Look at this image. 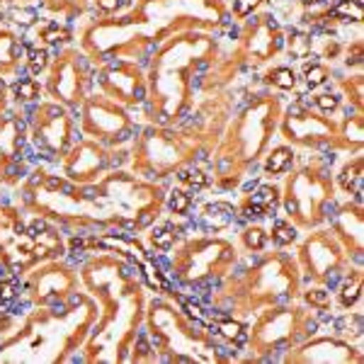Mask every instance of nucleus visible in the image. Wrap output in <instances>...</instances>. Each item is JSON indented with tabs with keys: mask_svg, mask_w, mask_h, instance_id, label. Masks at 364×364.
Here are the masks:
<instances>
[{
	"mask_svg": "<svg viewBox=\"0 0 364 364\" xmlns=\"http://www.w3.org/2000/svg\"><path fill=\"white\" fill-rule=\"evenodd\" d=\"M20 199L32 216L66 231H141L154 224L163 209L161 187L124 170L78 185L37 168L22 180Z\"/></svg>",
	"mask_w": 364,
	"mask_h": 364,
	"instance_id": "obj_1",
	"label": "nucleus"
},
{
	"mask_svg": "<svg viewBox=\"0 0 364 364\" xmlns=\"http://www.w3.org/2000/svg\"><path fill=\"white\" fill-rule=\"evenodd\" d=\"M226 8L221 0H136L117 20H95L80 34V51L92 63L146 61L166 39L190 29L221 25Z\"/></svg>",
	"mask_w": 364,
	"mask_h": 364,
	"instance_id": "obj_2",
	"label": "nucleus"
},
{
	"mask_svg": "<svg viewBox=\"0 0 364 364\" xmlns=\"http://www.w3.org/2000/svg\"><path fill=\"white\" fill-rule=\"evenodd\" d=\"M78 274L87 294L97 304V321L83 348V362L129 360L144 314L139 274H134L114 250L90 257Z\"/></svg>",
	"mask_w": 364,
	"mask_h": 364,
	"instance_id": "obj_3",
	"label": "nucleus"
},
{
	"mask_svg": "<svg viewBox=\"0 0 364 364\" xmlns=\"http://www.w3.org/2000/svg\"><path fill=\"white\" fill-rule=\"evenodd\" d=\"M214 54L216 42L202 29L175 34L151 54L146 105L154 124L173 127L190 112L197 80L204 75Z\"/></svg>",
	"mask_w": 364,
	"mask_h": 364,
	"instance_id": "obj_4",
	"label": "nucleus"
},
{
	"mask_svg": "<svg viewBox=\"0 0 364 364\" xmlns=\"http://www.w3.org/2000/svg\"><path fill=\"white\" fill-rule=\"evenodd\" d=\"M97 321V304L78 291L61 309L42 306L27 316L20 333L0 340V362H63L80 350Z\"/></svg>",
	"mask_w": 364,
	"mask_h": 364,
	"instance_id": "obj_5",
	"label": "nucleus"
},
{
	"mask_svg": "<svg viewBox=\"0 0 364 364\" xmlns=\"http://www.w3.org/2000/svg\"><path fill=\"white\" fill-rule=\"evenodd\" d=\"M66 250L56 224L34 216L25 221L15 207L0 204V265L10 274H25L42 262L58 260Z\"/></svg>",
	"mask_w": 364,
	"mask_h": 364,
	"instance_id": "obj_6",
	"label": "nucleus"
},
{
	"mask_svg": "<svg viewBox=\"0 0 364 364\" xmlns=\"http://www.w3.org/2000/svg\"><path fill=\"white\" fill-rule=\"evenodd\" d=\"M199 134L170 127H146L139 129L132 149V173L144 180L168 178L178 170L187 168L199 154Z\"/></svg>",
	"mask_w": 364,
	"mask_h": 364,
	"instance_id": "obj_7",
	"label": "nucleus"
},
{
	"mask_svg": "<svg viewBox=\"0 0 364 364\" xmlns=\"http://www.w3.org/2000/svg\"><path fill=\"white\" fill-rule=\"evenodd\" d=\"M279 102L274 97H262L255 105H250L238 122L231 124L228 139H224L219 154H216V168L219 178L226 185H236L240 178V170L248 168L250 163L257 161L262 149L267 146L269 134L274 132L277 122Z\"/></svg>",
	"mask_w": 364,
	"mask_h": 364,
	"instance_id": "obj_8",
	"label": "nucleus"
},
{
	"mask_svg": "<svg viewBox=\"0 0 364 364\" xmlns=\"http://www.w3.org/2000/svg\"><path fill=\"white\" fill-rule=\"evenodd\" d=\"M149 328L154 336L158 352L168 355V360L178 362H195L211 360L216 357V345L204 333V328H197L192 321L180 316L168 304L154 301L149 306Z\"/></svg>",
	"mask_w": 364,
	"mask_h": 364,
	"instance_id": "obj_9",
	"label": "nucleus"
},
{
	"mask_svg": "<svg viewBox=\"0 0 364 364\" xmlns=\"http://www.w3.org/2000/svg\"><path fill=\"white\" fill-rule=\"evenodd\" d=\"M78 127L85 139L105 144L109 149H122L129 141L136 139L139 124L132 117V109L117 105L102 92H90L85 102L80 105Z\"/></svg>",
	"mask_w": 364,
	"mask_h": 364,
	"instance_id": "obj_10",
	"label": "nucleus"
},
{
	"mask_svg": "<svg viewBox=\"0 0 364 364\" xmlns=\"http://www.w3.org/2000/svg\"><path fill=\"white\" fill-rule=\"evenodd\" d=\"M333 202V180L323 161L304 166L287 182V211L299 226H316Z\"/></svg>",
	"mask_w": 364,
	"mask_h": 364,
	"instance_id": "obj_11",
	"label": "nucleus"
},
{
	"mask_svg": "<svg viewBox=\"0 0 364 364\" xmlns=\"http://www.w3.org/2000/svg\"><path fill=\"white\" fill-rule=\"evenodd\" d=\"M75 134H78V119L68 107L54 102V100L37 102L29 112L27 136L37 149V154L46 161H61L70 146L78 141Z\"/></svg>",
	"mask_w": 364,
	"mask_h": 364,
	"instance_id": "obj_12",
	"label": "nucleus"
},
{
	"mask_svg": "<svg viewBox=\"0 0 364 364\" xmlns=\"http://www.w3.org/2000/svg\"><path fill=\"white\" fill-rule=\"evenodd\" d=\"M95 63L80 49H63L56 58H51L49 68L44 70V90L49 100L63 105L68 109H78L90 95L92 80H95Z\"/></svg>",
	"mask_w": 364,
	"mask_h": 364,
	"instance_id": "obj_13",
	"label": "nucleus"
},
{
	"mask_svg": "<svg viewBox=\"0 0 364 364\" xmlns=\"http://www.w3.org/2000/svg\"><path fill=\"white\" fill-rule=\"evenodd\" d=\"M233 262V248L219 238H195L182 243L173 257L175 277L187 284L219 277Z\"/></svg>",
	"mask_w": 364,
	"mask_h": 364,
	"instance_id": "obj_14",
	"label": "nucleus"
},
{
	"mask_svg": "<svg viewBox=\"0 0 364 364\" xmlns=\"http://www.w3.org/2000/svg\"><path fill=\"white\" fill-rule=\"evenodd\" d=\"M97 90L117 105L127 109H134L146 102L149 85H146V70L136 61H105L95 70Z\"/></svg>",
	"mask_w": 364,
	"mask_h": 364,
	"instance_id": "obj_15",
	"label": "nucleus"
},
{
	"mask_svg": "<svg viewBox=\"0 0 364 364\" xmlns=\"http://www.w3.org/2000/svg\"><path fill=\"white\" fill-rule=\"evenodd\" d=\"M122 151L117 154V149H109L105 144H97L92 139L78 136L73 146L68 149V154L61 158V173L63 178H68L70 182H78V185H87V182H95L102 175L112 173L114 166H119L124 158Z\"/></svg>",
	"mask_w": 364,
	"mask_h": 364,
	"instance_id": "obj_16",
	"label": "nucleus"
},
{
	"mask_svg": "<svg viewBox=\"0 0 364 364\" xmlns=\"http://www.w3.org/2000/svg\"><path fill=\"white\" fill-rule=\"evenodd\" d=\"M29 272L32 274L27 277L25 294L34 306H61L73 294H78L80 274L63 262L49 260Z\"/></svg>",
	"mask_w": 364,
	"mask_h": 364,
	"instance_id": "obj_17",
	"label": "nucleus"
},
{
	"mask_svg": "<svg viewBox=\"0 0 364 364\" xmlns=\"http://www.w3.org/2000/svg\"><path fill=\"white\" fill-rule=\"evenodd\" d=\"M27 122L20 114H0V182L20 185L25 180Z\"/></svg>",
	"mask_w": 364,
	"mask_h": 364,
	"instance_id": "obj_18",
	"label": "nucleus"
},
{
	"mask_svg": "<svg viewBox=\"0 0 364 364\" xmlns=\"http://www.w3.org/2000/svg\"><path fill=\"white\" fill-rule=\"evenodd\" d=\"M284 136L294 141L299 146H333L338 141V132L331 122L318 112H311L306 105L296 102L294 107H289V112L284 117V127H282Z\"/></svg>",
	"mask_w": 364,
	"mask_h": 364,
	"instance_id": "obj_19",
	"label": "nucleus"
},
{
	"mask_svg": "<svg viewBox=\"0 0 364 364\" xmlns=\"http://www.w3.org/2000/svg\"><path fill=\"white\" fill-rule=\"evenodd\" d=\"M301 252L309 274H314L316 279H328L333 272H338L340 262H343V252L328 233H316L314 238H309Z\"/></svg>",
	"mask_w": 364,
	"mask_h": 364,
	"instance_id": "obj_20",
	"label": "nucleus"
},
{
	"mask_svg": "<svg viewBox=\"0 0 364 364\" xmlns=\"http://www.w3.org/2000/svg\"><path fill=\"white\" fill-rule=\"evenodd\" d=\"M279 44H282V34H279V27L272 22L269 15H262L257 17L252 25L245 29L243 34V49L248 56H255L257 61H267L272 54L279 51Z\"/></svg>",
	"mask_w": 364,
	"mask_h": 364,
	"instance_id": "obj_21",
	"label": "nucleus"
},
{
	"mask_svg": "<svg viewBox=\"0 0 364 364\" xmlns=\"http://www.w3.org/2000/svg\"><path fill=\"white\" fill-rule=\"evenodd\" d=\"M294 314L282 311V314H272L267 321H262L255 331V343H260L262 352L269 348H277L282 343L294 340Z\"/></svg>",
	"mask_w": 364,
	"mask_h": 364,
	"instance_id": "obj_22",
	"label": "nucleus"
},
{
	"mask_svg": "<svg viewBox=\"0 0 364 364\" xmlns=\"http://www.w3.org/2000/svg\"><path fill=\"white\" fill-rule=\"evenodd\" d=\"M25 66V42L15 29L0 27V78H15Z\"/></svg>",
	"mask_w": 364,
	"mask_h": 364,
	"instance_id": "obj_23",
	"label": "nucleus"
},
{
	"mask_svg": "<svg viewBox=\"0 0 364 364\" xmlns=\"http://www.w3.org/2000/svg\"><path fill=\"white\" fill-rule=\"evenodd\" d=\"M279 202V190L274 185H260L255 190V195L245 199V204L240 207L245 216H267L269 211H274Z\"/></svg>",
	"mask_w": 364,
	"mask_h": 364,
	"instance_id": "obj_24",
	"label": "nucleus"
},
{
	"mask_svg": "<svg viewBox=\"0 0 364 364\" xmlns=\"http://www.w3.org/2000/svg\"><path fill=\"white\" fill-rule=\"evenodd\" d=\"M90 0H42L44 13L49 15V20L56 22H70L78 20L87 13Z\"/></svg>",
	"mask_w": 364,
	"mask_h": 364,
	"instance_id": "obj_25",
	"label": "nucleus"
},
{
	"mask_svg": "<svg viewBox=\"0 0 364 364\" xmlns=\"http://www.w3.org/2000/svg\"><path fill=\"white\" fill-rule=\"evenodd\" d=\"M70 29L63 25V22L56 20H37V27H34V39H39L42 46H58V44H68L70 42Z\"/></svg>",
	"mask_w": 364,
	"mask_h": 364,
	"instance_id": "obj_26",
	"label": "nucleus"
},
{
	"mask_svg": "<svg viewBox=\"0 0 364 364\" xmlns=\"http://www.w3.org/2000/svg\"><path fill=\"white\" fill-rule=\"evenodd\" d=\"M233 214H236L233 204L214 202V204H209V207L202 209V224L207 226L209 231H221V228H226L233 221Z\"/></svg>",
	"mask_w": 364,
	"mask_h": 364,
	"instance_id": "obj_27",
	"label": "nucleus"
},
{
	"mask_svg": "<svg viewBox=\"0 0 364 364\" xmlns=\"http://www.w3.org/2000/svg\"><path fill=\"white\" fill-rule=\"evenodd\" d=\"M44 87L37 80V75H25V78H17L13 85V97L17 105H34L42 100Z\"/></svg>",
	"mask_w": 364,
	"mask_h": 364,
	"instance_id": "obj_28",
	"label": "nucleus"
},
{
	"mask_svg": "<svg viewBox=\"0 0 364 364\" xmlns=\"http://www.w3.org/2000/svg\"><path fill=\"white\" fill-rule=\"evenodd\" d=\"M362 158L355 156L348 166L343 168V173H340V185H343L345 192H350L352 197L357 199V204H360L362 199Z\"/></svg>",
	"mask_w": 364,
	"mask_h": 364,
	"instance_id": "obj_29",
	"label": "nucleus"
},
{
	"mask_svg": "<svg viewBox=\"0 0 364 364\" xmlns=\"http://www.w3.org/2000/svg\"><path fill=\"white\" fill-rule=\"evenodd\" d=\"M294 163V151L289 146H277V149L269 151L267 161H265V173L267 175H282L291 168Z\"/></svg>",
	"mask_w": 364,
	"mask_h": 364,
	"instance_id": "obj_30",
	"label": "nucleus"
},
{
	"mask_svg": "<svg viewBox=\"0 0 364 364\" xmlns=\"http://www.w3.org/2000/svg\"><path fill=\"white\" fill-rule=\"evenodd\" d=\"M51 63V56L46 51V46H39V44H27L25 46V66L29 70V75H39L49 68Z\"/></svg>",
	"mask_w": 364,
	"mask_h": 364,
	"instance_id": "obj_31",
	"label": "nucleus"
},
{
	"mask_svg": "<svg viewBox=\"0 0 364 364\" xmlns=\"http://www.w3.org/2000/svg\"><path fill=\"white\" fill-rule=\"evenodd\" d=\"M151 245H154L156 250H173L175 248V243L180 240V228L175 226V224H163V226H158L151 231Z\"/></svg>",
	"mask_w": 364,
	"mask_h": 364,
	"instance_id": "obj_32",
	"label": "nucleus"
},
{
	"mask_svg": "<svg viewBox=\"0 0 364 364\" xmlns=\"http://www.w3.org/2000/svg\"><path fill=\"white\" fill-rule=\"evenodd\" d=\"M20 296V279L17 274H8L0 279V314H5Z\"/></svg>",
	"mask_w": 364,
	"mask_h": 364,
	"instance_id": "obj_33",
	"label": "nucleus"
},
{
	"mask_svg": "<svg viewBox=\"0 0 364 364\" xmlns=\"http://www.w3.org/2000/svg\"><path fill=\"white\" fill-rule=\"evenodd\" d=\"M214 323H216V331H219L226 340H233V343H243V340L248 338L245 328L240 326L238 321L224 318V316H214Z\"/></svg>",
	"mask_w": 364,
	"mask_h": 364,
	"instance_id": "obj_34",
	"label": "nucleus"
},
{
	"mask_svg": "<svg viewBox=\"0 0 364 364\" xmlns=\"http://www.w3.org/2000/svg\"><path fill=\"white\" fill-rule=\"evenodd\" d=\"M175 175H178V180L185 187H190V190H204V187H209V175L199 168H182Z\"/></svg>",
	"mask_w": 364,
	"mask_h": 364,
	"instance_id": "obj_35",
	"label": "nucleus"
},
{
	"mask_svg": "<svg viewBox=\"0 0 364 364\" xmlns=\"http://www.w3.org/2000/svg\"><path fill=\"white\" fill-rule=\"evenodd\" d=\"M328 15L340 17V20L360 22L362 20V3H360V0H340L338 5H333V10Z\"/></svg>",
	"mask_w": 364,
	"mask_h": 364,
	"instance_id": "obj_36",
	"label": "nucleus"
},
{
	"mask_svg": "<svg viewBox=\"0 0 364 364\" xmlns=\"http://www.w3.org/2000/svg\"><path fill=\"white\" fill-rule=\"evenodd\" d=\"M267 83L279 87V90H291L294 83H296V75H294V70H291L289 66H277V68H272L267 73Z\"/></svg>",
	"mask_w": 364,
	"mask_h": 364,
	"instance_id": "obj_37",
	"label": "nucleus"
},
{
	"mask_svg": "<svg viewBox=\"0 0 364 364\" xmlns=\"http://www.w3.org/2000/svg\"><path fill=\"white\" fill-rule=\"evenodd\" d=\"M360 291H362V277L360 272L352 274V279H348L343 284V291H340V301H343V306H352V304L360 299Z\"/></svg>",
	"mask_w": 364,
	"mask_h": 364,
	"instance_id": "obj_38",
	"label": "nucleus"
},
{
	"mask_svg": "<svg viewBox=\"0 0 364 364\" xmlns=\"http://www.w3.org/2000/svg\"><path fill=\"white\" fill-rule=\"evenodd\" d=\"M168 207H170V211H173V214L185 216L187 211H190V207H192V197L187 195L185 190H173L168 195Z\"/></svg>",
	"mask_w": 364,
	"mask_h": 364,
	"instance_id": "obj_39",
	"label": "nucleus"
},
{
	"mask_svg": "<svg viewBox=\"0 0 364 364\" xmlns=\"http://www.w3.org/2000/svg\"><path fill=\"white\" fill-rule=\"evenodd\" d=\"M304 78H306V83L311 87H318L328 80V68L318 61H311L304 66Z\"/></svg>",
	"mask_w": 364,
	"mask_h": 364,
	"instance_id": "obj_40",
	"label": "nucleus"
},
{
	"mask_svg": "<svg viewBox=\"0 0 364 364\" xmlns=\"http://www.w3.org/2000/svg\"><path fill=\"white\" fill-rule=\"evenodd\" d=\"M294 238H296V228L291 226L289 221L277 219V221L272 224V240H274V243L287 245V243H291Z\"/></svg>",
	"mask_w": 364,
	"mask_h": 364,
	"instance_id": "obj_41",
	"label": "nucleus"
},
{
	"mask_svg": "<svg viewBox=\"0 0 364 364\" xmlns=\"http://www.w3.org/2000/svg\"><path fill=\"white\" fill-rule=\"evenodd\" d=\"M265 240H267V233L262 231L260 226H250L243 231V243L248 250H262L265 248Z\"/></svg>",
	"mask_w": 364,
	"mask_h": 364,
	"instance_id": "obj_42",
	"label": "nucleus"
},
{
	"mask_svg": "<svg viewBox=\"0 0 364 364\" xmlns=\"http://www.w3.org/2000/svg\"><path fill=\"white\" fill-rule=\"evenodd\" d=\"M314 102H316V107H318L323 114L336 112V109L340 107V97L336 95V92H323V95H316Z\"/></svg>",
	"mask_w": 364,
	"mask_h": 364,
	"instance_id": "obj_43",
	"label": "nucleus"
},
{
	"mask_svg": "<svg viewBox=\"0 0 364 364\" xmlns=\"http://www.w3.org/2000/svg\"><path fill=\"white\" fill-rule=\"evenodd\" d=\"M289 49L296 58H304L311 51V39L304 34H294V37H289Z\"/></svg>",
	"mask_w": 364,
	"mask_h": 364,
	"instance_id": "obj_44",
	"label": "nucleus"
},
{
	"mask_svg": "<svg viewBox=\"0 0 364 364\" xmlns=\"http://www.w3.org/2000/svg\"><path fill=\"white\" fill-rule=\"evenodd\" d=\"M306 301L311 306H318V309H326L331 304V291L326 289H309L306 291Z\"/></svg>",
	"mask_w": 364,
	"mask_h": 364,
	"instance_id": "obj_45",
	"label": "nucleus"
},
{
	"mask_svg": "<svg viewBox=\"0 0 364 364\" xmlns=\"http://www.w3.org/2000/svg\"><path fill=\"white\" fill-rule=\"evenodd\" d=\"M260 3H262V0H236V3H233V15H236V17H248Z\"/></svg>",
	"mask_w": 364,
	"mask_h": 364,
	"instance_id": "obj_46",
	"label": "nucleus"
},
{
	"mask_svg": "<svg viewBox=\"0 0 364 364\" xmlns=\"http://www.w3.org/2000/svg\"><path fill=\"white\" fill-rule=\"evenodd\" d=\"M95 8L102 15H112V13H117V10L122 8V3H119V0H95Z\"/></svg>",
	"mask_w": 364,
	"mask_h": 364,
	"instance_id": "obj_47",
	"label": "nucleus"
},
{
	"mask_svg": "<svg viewBox=\"0 0 364 364\" xmlns=\"http://www.w3.org/2000/svg\"><path fill=\"white\" fill-rule=\"evenodd\" d=\"M8 105H10V87L5 83V78H0V114L8 112Z\"/></svg>",
	"mask_w": 364,
	"mask_h": 364,
	"instance_id": "obj_48",
	"label": "nucleus"
},
{
	"mask_svg": "<svg viewBox=\"0 0 364 364\" xmlns=\"http://www.w3.org/2000/svg\"><path fill=\"white\" fill-rule=\"evenodd\" d=\"M301 3H304V5H318L321 0H301Z\"/></svg>",
	"mask_w": 364,
	"mask_h": 364,
	"instance_id": "obj_49",
	"label": "nucleus"
},
{
	"mask_svg": "<svg viewBox=\"0 0 364 364\" xmlns=\"http://www.w3.org/2000/svg\"><path fill=\"white\" fill-rule=\"evenodd\" d=\"M5 3H10V0H0V5H5Z\"/></svg>",
	"mask_w": 364,
	"mask_h": 364,
	"instance_id": "obj_50",
	"label": "nucleus"
},
{
	"mask_svg": "<svg viewBox=\"0 0 364 364\" xmlns=\"http://www.w3.org/2000/svg\"><path fill=\"white\" fill-rule=\"evenodd\" d=\"M0 22H3V13H0Z\"/></svg>",
	"mask_w": 364,
	"mask_h": 364,
	"instance_id": "obj_51",
	"label": "nucleus"
},
{
	"mask_svg": "<svg viewBox=\"0 0 364 364\" xmlns=\"http://www.w3.org/2000/svg\"><path fill=\"white\" fill-rule=\"evenodd\" d=\"M22 3H25V0H22Z\"/></svg>",
	"mask_w": 364,
	"mask_h": 364,
	"instance_id": "obj_52",
	"label": "nucleus"
}]
</instances>
